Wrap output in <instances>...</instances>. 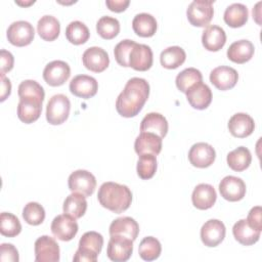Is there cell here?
Instances as JSON below:
<instances>
[{"label": "cell", "instance_id": "5b68a950", "mask_svg": "<svg viewBox=\"0 0 262 262\" xmlns=\"http://www.w3.org/2000/svg\"><path fill=\"white\" fill-rule=\"evenodd\" d=\"M70 110V99L64 94H55L47 102L46 120L51 125H60L68 119Z\"/></svg>", "mask_w": 262, "mask_h": 262}, {"label": "cell", "instance_id": "484cf974", "mask_svg": "<svg viewBox=\"0 0 262 262\" xmlns=\"http://www.w3.org/2000/svg\"><path fill=\"white\" fill-rule=\"evenodd\" d=\"M254 45L251 41L243 39L233 42L227 49V57L235 63H245L254 55Z\"/></svg>", "mask_w": 262, "mask_h": 262}, {"label": "cell", "instance_id": "d6a6232c", "mask_svg": "<svg viewBox=\"0 0 262 262\" xmlns=\"http://www.w3.org/2000/svg\"><path fill=\"white\" fill-rule=\"evenodd\" d=\"M186 58V53L180 46H170L164 49L160 55L161 64L169 70L177 69Z\"/></svg>", "mask_w": 262, "mask_h": 262}, {"label": "cell", "instance_id": "d590c367", "mask_svg": "<svg viewBox=\"0 0 262 262\" xmlns=\"http://www.w3.org/2000/svg\"><path fill=\"white\" fill-rule=\"evenodd\" d=\"M161 243L154 236L144 237L138 247V254L144 261H154L158 259L161 255Z\"/></svg>", "mask_w": 262, "mask_h": 262}, {"label": "cell", "instance_id": "cb8c5ba5", "mask_svg": "<svg viewBox=\"0 0 262 262\" xmlns=\"http://www.w3.org/2000/svg\"><path fill=\"white\" fill-rule=\"evenodd\" d=\"M108 231L110 235L125 236L134 242L139 233V225L131 217H119L111 223Z\"/></svg>", "mask_w": 262, "mask_h": 262}, {"label": "cell", "instance_id": "ac0fdd59", "mask_svg": "<svg viewBox=\"0 0 262 262\" xmlns=\"http://www.w3.org/2000/svg\"><path fill=\"white\" fill-rule=\"evenodd\" d=\"M152 60V51L150 47L145 44L135 43L129 55V67L136 71L144 72L150 69Z\"/></svg>", "mask_w": 262, "mask_h": 262}, {"label": "cell", "instance_id": "f907efd6", "mask_svg": "<svg viewBox=\"0 0 262 262\" xmlns=\"http://www.w3.org/2000/svg\"><path fill=\"white\" fill-rule=\"evenodd\" d=\"M35 1L33 0V1H29V2H20V1H15V3L16 4H18V5H23V6H28V5H31V4H33Z\"/></svg>", "mask_w": 262, "mask_h": 262}, {"label": "cell", "instance_id": "6da1fadb", "mask_svg": "<svg viewBox=\"0 0 262 262\" xmlns=\"http://www.w3.org/2000/svg\"><path fill=\"white\" fill-rule=\"evenodd\" d=\"M149 95V84L142 78H131L116 100V110L125 118L135 117L142 110Z\"/></svg>", "mask_w": 262, "mask_h": 262}, {"label": "cell", "instance_id": "83f0119b", "mask_svg": "<svg viewBox=\"0 0 262 262\" xmlns=\"http://www.w3.org/2000/svg\"><path fill=\"white\" fill-rule=\"evenodd\" d=\"M232 233L239 244L244 246H251L259 241L261 231L252 228L246 219H241L234 223Z\"/></svg>", "mask_w": 262, "mask_h": 262}, {"label": "cell", "instance_id": "277c9868", "mask_svg": "<svg viewBox=\"0 0 262 262\" xmlns=\"http://www.w3.org/2000/svg\"><path fill=\"white\" fill-rule=\"evenodd\" d=\"M214 1L193 0L186 9L188 21L194 27H207L214 15Z\"/></svg>", "mask_w": 262, "mask_h": 262}, {"label": "cell", "instance_id": "9a60e30c", "mask_svg": "<svg viewBox=\"0 0 262 262\" xmlns=\"http://www.w3.org/2000/svg\"><path fill=\"white\" fill-rule=\"evenodd\" d=\"M82 61L84 67L94 73L103 72L110 64V57L107 52L101 47L93 46L87 48L83 55Z\"/></svg>", "mask_w": 262, "mask_h": 262}, {"label": "cell", "instance_id": "d6986e66", "mask_svg": "<svg viewBox=\"0 0 262 262\" xmlns=\"http://www.w3.org/2000/svg\"><path fill=\"white\" fill-rule=\"evenodd\" d=\"M185 94L188 103L196 110L207 108L212 101V91L210 87L203 82L191 86Z\"/></svg>", "mask_w": 262, "mask_h": 262}, {"label": "cell", "instance_id": "681fc988", "mask_svg": "<svg viewBox=\"0 0 262 262\" xmlns=\"http://www.w3.org/2000/svg\"><path fill=\"white\" fill-rule=\"evenodd\" d=\"M260 5H261V2H258L256 4V6L253 8V18H255V20L258 25H261V21H260L261 13H260V8H259Z\"/></svg>", "mask_w": 262, "mask_h": 262}, {"label": "cell", "instance_id": "44dd1931", "mask_svg": "<svg viewBox=\"0 0 262 262\" xmlns=\"http://www.w3.org/2000/svg\"><path fill=\"white\" fill-rule=\"evenodd\" d=\"M255 123L251 116L245 113L234 114L228 121V130L232 136L245 138L253 133Z\"/></svg>", "mask_w": 262, "mask_h": 262}, {"label": "cell", "instance_id": "7a4b0ae2", "mask_svg": "<svg viewBox=\"0 0 262 262\" xmlns=\"http://www.w3.org/2000/svg\"><path fill=\"white\" fill-rule=\"evenodd\" d=\"M97 199L103 208L120 214L130 207L132 192L127 185L107 181L100 185Z\"/></svg>", "mask_w": 262, "mask_h": 262}, {"label": "cell", "instance_id": "f1b7e54d", "mask_svg": "<svg viewBox=\"0 0 262 262\" xmlns=\"http://www.w3.org/2000/svg\"><path fill=\"white\" fill-rule=\"evenodd\" d=\"M132 28L136 35L147 38L155 35L158 24L155 16L146 12H141L134 16L132 20Z\"/></svg>", "mask_w": 262, "mask_h": 262}, {"label": "cell", "instance_id": "ee69618b", "mask_svg": "<svg viewBox=\"0 0 262 262\" xmlns=\"http://www.w3.org/2000/svg\"><path fill=\"white\" fill-rule=\"evenodd\" d=\"M0 260L2 262L11 261L17 262L19 260L17 249L11 244H1L0 246Z\"/></svg>", "mask_w": 262, "mask_h": 262}, {"label": "cell", "instance_id": "60d3db41", "mask_svg": "<svg viewBox=\"0 0 262 262\" xmlns=\"http://www.w3.org/2000/svg\"><path fill=\"white\" fill-rule=\"evenodd\" d=\"M23 218L30 225H39L45 219V210L39 203L30 202L23 210Z\"/></svg>", "mask_w": 262, "mask_h": 262}, {"label": "cell", "instance_id": "bcb514c9", "mask_svg": "<svg viewBox=\"0 0 262 262\" xmlns=\"http://www.w3.org/2000/svg\"><path fill=\"white\" fill-rule=\"evenodd\" d=\"M13 63H14L13 55L9 51H7L5 49H1V51H0V64H1L0 74H5V73L11 71L13 68Z\"/></svg>", "mask_w": 262, "mask_h": 262}, {"label": "cell", "instance_id": "8992f818", "mask_svg": "<svg viewBox=\"0 0 262 262\" xmlns=\"http://www.w3.org/2000/svg\"><path fill=\"white\" fill-rule=\"evenodd\" d=\"M69 188L72 192H79L85 196H90L96 187L95 176L87 170H76L68 179Z\"/></svg>", "mask_w": 262, "mask_h": 262}, {"label": "cell", "instance_id": "7402d4cb", "mask_svg": "<svg viewBox=\"0 0 262 262\" xmlns=\"http://www.w3.org/2000/svg\"><path fill=\"white\" fill-rule=\"evenodd\" d=\"M134 149L137 155L152 154L157 156L162 150V137L152 132H140L135 139Z\"/></svg>", "mask_w": 262, "mask_h": 262}, {"label": "cell", "instance_id": "8fae6325", "mask_svg": "<svg viewBox=\"0 0 262 262\" xmlns=\"http://www.w3.org/2000/svg\"><path fill=\"white\" fill-rule=\"evenodd\" d=\"M71 76L70 66L63 60H53L46 64L43 71L44 81L53 87L64 84Z\"/></svg>", "mask_w": 262, "mask_h": 262}, {"label": "cell", "instance_id": "ab89813d", "mask_svg": "<svg viewBox=\"0 0 262 262\" xmlns=\"http://www.w3.org/2000/svg\"><path fill=\"white\" fill-rule=\"evenodd\" d=\"M157 158L152 154L139 155L137 161V174L141 179H150L157 171Z\"/></svg>", "mask_w": 262, "mask_h": 262}, {"label": "cell", "instance_id": "9c48e42d", "mask_svg": "<svg viewBox=\"0 0 262 262\" xmlns=\"http://www.w3.org/2000/svg\"><path fill=\"white\" fill-rule=\"evenodd\" d=\"M79 229L76 219L69 214L57 215L51 223V231L55 237L62 242H69L75 237Z\"/></svg>", "mask_w": 262, "mask_h": 262}, {"label": "cell", "instance_id": "3957f363", "mask_svg": "<svg viewBox=\"0 0 262 262\" xmlns=\"http://www.w3.org/2000/svg\"><path fill=\"white\" fill-rule=\"evenodd\" d=\"M102 246L103 237L100 233L96 231H87L81 236L79 241V248L76 251L73 260L75 262H95L101 252Z\"/></svg>", "mask_w": 262, "mask_h": 262}, {"label": "cell", "instance_id": "52a82bcc", "mask_svg": "<svg viewBox=\"0 0 262 262\" xmlns=\"http://www.w3.org/2000/svg\"><path fill=\"white\" fill-rule=\"evenodd\" d=\"M6 36L8 41L17 47L31 44L35 37L34 27L27 20L13 21L7 29Z\"/></svg>", "mask_w": 262, "mask_h": 262}, {"label": "cell", "instance_id": "d4e9b609", "mask_svg": "<svg viewBox=\"0 0 262 262\" xmlns=\"http://www.w3.org/2000/svg\"><path fill=\"white\" fill-rule=\"evenodd\" d=\"M226 42V34L224 30L216 25L207 26L202 35V43L205 49L209 51L220 50Z\"/></svg>", "mask_w": 262, "mask_h": 262}, {"label": "cell", "instance_id": "30bf717a", "mask_svg": "<svg viewBox=\"0 0 262 262\" xmlns=\"http://www.w3.org/2000/svg\"><path fill=\"white\" fill-rule=\"evenodd\" d=\"M35 260L37 262L59 261V246L49 235H42L35 242Z\"/></svg>", "mask_w": 262, "mask_h": 262}, {"label": "cell", "instance_id": "603a6c76", "mask_svg": "<svg viewBox=\"0 0 262 262\" xmlns=\"http://www.w3.org/2000/svg\"><path fill=\"white\" fill-rule=\"evenodd\" d=\"M217 199L215 188L208 183L198 184L191 194L192 205L200 210H207L213 207Z\"/></svg>", "mask_w": 262, "mask_h": 262}, {"label": "cell", "instance_id": "4316f807", "mask_svg": "<svg viewBox=\"0 0 262 262\" xmlns=\"http://www.w3.org/2000/svg\"><path fill=\"white\" fill-rule=\"evenodd\" d=\"M140 132H152L164 138L168 132L167 119L159 113H149L141 121Z\"/></svg>", "mask_w": 262, "mask_h": 262}, {"label": "cell", "instance_id": "c3c4849f", "mask_svg": "<svg viewBox=\"0 0 262 262\" xmlns=\"http://www.w3.org/2000/svg\"><path fill=\"white\" fill-rule=\"evenodd\" d=\"M1 77V96L0 100L4 101L11 93V83L8 78L5 77V74H0Z\"/></svg>", "mask_w": 262, "mask_h": 262}, {"label": "cell", "instance_id": "74e56055", "mask_svg": "<svg viewBox=\"0 0 262 262\" xmlns=\"http://www.w3.org/2000/svg\"><path fill=\"white\" fill-rule=\"evenodd\" d=\"M96 31L103 39L111 40L120 32V23L113 16H101L96 23Z\"/></svg>", "mask_w": 262, "mask_h": 262}, {"label": "cell", "instance_id": "ba28073f", "mask_svg": "<svg viewBox=\"0 0 262 262\" xmlns=\"http://www.w3.org/2000/svg\"><path fill=\"white\" fill-rule=\"evenodd\" d=\"M133 252V241L121 235H111L107 244V257L115 262L129 260Z\"/></svg>", "mask_w": 262, "mask_h": 262}, {"label": "cell", "instance_id": "4dcf8cb0", "mask_svg": "<svg viewBox=\"0 0 262 262\" xmlns=\"http://www.w3.org/2000/svg\"><path fill=\"white\" fill-rule=\"evenodd\" d=\"M37 31L43 40L50 42L58 37L60 32V24L53 15H43L38 20Z\"/></svg>", "mask_w": 262, "mask_h": 262}, {"label": "cell", "instance_id": "5bb4252c", "mask_svg": "<svg viewBox=\"0 0 262 262\" xmlns=\"http://www.w3.org/2000/svg\"><path fill=\"white\" fill-rule=\"evenodd\" d=\"M225 233L226 228L222 221L210 219L205 222L201 228V239L207 247H216L222 243Z\"/></svg>", "mask_w": 262, "mask_h": 262}, {"label": "cell", "instance_id": "e575fe53", "mask_svg": "<svg viewBox=\"0 0 262 262\" xmlns=\"http://www.w3.org/2000/svg\"><path fill=\"white\" fill-rule=\"evenodd\" d=\"M90 36L89 29L87 26L80 21L74 20L71 21L66 29V37L74 45H81L88 41Z\"/></svg>", "mask_w": 262, "mask_h": 262}, {"label": "cell", "instance_id": "2e32d148", "mask_svg": "<svg viewBox=\"0 0 262 262\" xmlns=\"http://www.w3.org/2000/svg\"><path fill=\"white\" fill-rule=\"evenodd\" d=\"M238 80L237 72L230 67L220 66L210 73V82L219 90L225 91L235 86Z\"/></svg>", "mask_w": 262, "mask_h": 262}, {"label": "cell", "instance_id": "8d00e7d4", "mask_svg": "<svg viewBox=\"0 0 262 262\" xmlns=\"http://www.w3.org/2000/svg\"><path fill=\"white\" fill-rule=\"evenodd\" d=\"M203 81L202 73L194 68H187L181 71L176 77V86L177 88L185 93L191 86Z\"/></svg>", "mask_w": 262, "mask_h": 262}, {"label": "cell", "instance_id": "f35d334b", "mask_svg": "<svg viewBox=\"0 0 262 262\" xmlns=\"http://www.w3.org/2000/svg\"><path fill=\"white\" fill-rule=\"evenodd\" d=\"M21 231V224L18 218L7 212H2L0 215V232L4 236L13 237Z\"/></svg>", "mask_w": 262, "mask_h": 262}, {"label": "cell", "instance_id": "f546056e", "mask_svg": "<svg viewBox=\"0 0 262 262\" xmlns=\"http://www.w3.org/2000/svg\"><path fill=\"white\" fill-rule=\"evenodd\" d=\"M249 16V11L246 5L242 3H232L226 7L224 11V21L231 28L243 27Z\"/></svg>", "mask_w": 262, "mask_h": 262}, {"label": "cell", "instance_id": "ffe728a7", "mask_svg": "<svg viewBox=\"0 0 262 262\" xmlns=\"http://www.w3.org/2000/svg\"><path fill=\"white\" fill-rule=\"evenodd\" d=\"M42 102L37 98L20 97L17 104L18 119L26 124L37 121L42 112Z\"/></svg>", "mask_w": 262, "mask_h": 262}, {"label": "cell", "instance_id": "836d02e7", "mask_svg": "<svg viewBox=\"0 0 262 262\" xmlns=\"http://www.w3.org/2000/svg\"><path fill=\"white\" fill-rule=\"evenodd\" d=\"M226 160L230 169L236 172H242L250 166L252 162V156L247 147L238 146L227 155Z\"/></svg>", "mask_w": 262, "mask_h": 262}, {"label": "cell", "instance_id": "7dc6e473", "mask_svg": "<svg viewBox=\"0 0 262 262\" xmlns=\"http://www.w3.org/2000/svg\"><path fill=\"white\" fill-rule=\"evenodd\" d=\"M130 4L129 0H106L105 5L107 8L114 12L124 11Z\"/></svg>", "mask_w": 262, "mask_h": 262}, {"label": "cell", "instance_id": "e0dca14e", "mask_svg": "<svg viewBox=\"0 0 262 262\" xmlns=\"http://www.w3.org/2000/svg\"><path fill=\"white\" fill-rule=\"evenodd\" d=\"M98 83L95 78L88 75H78L70 82V91L77 97L90 98L96 94Z\"/></svg>", "mask_w": 262, "mask_h": 262}, {"label": "cell", "instance_id": "4fadbf2b", "mask_svg": "<svg viewBox=\"0 0 262 262\" xmlns=\"http://www.w3.org/2000/svg\"><path fill=\"white\" fill-rule=\"evenodd\" d=\"M219 191L223 199L229 202H237L246 194V183L239 177L228 175L219 183Z\"/></svg>", "mask_w": 262, "mask_h": 262}, {"label": "cell", "instance_id": "7bdbcfd3", "mask_svg": "<svg viewBox=\"0 0 262 262\" xmlns=\"http://www.w3.org/2000/svg\"><path fill=\"white\" fill-rule=\"evenodd\" d=\"M135 41L133 40H129V39H125L120 41L114 49V54H115V58L117 60V62L122 66V67H129V55L130 52L133 48V46L135 45Z\"/></svg>", "mask_w": 262, "mask_h": 262}, {"label": "cell", "instance_id": "b9f144b4", "mask_svg": "<svg viewBox=\"0 0 262 262\" xmlns=\"http://www.w3.org/2000/svg\"><path fill=\"white\" fill-rule=\"evenodd\" d=\"M18 96L37 98L41 101L44 100L45 92L43 87L35 80H25L18 85Z\"/></svg>", "mask_w": 262, "mask_h": 262}, {"label": "cell", "instance_id": "1f68e13d", "mask_svg": "<svg viewBox=\"0 0 262 262\" xmlns=\"http://www.w3.org/2000/svg\"><path fill=\"white\" fill-rule=\"evenodd\" d=\"M62 210L66 214H69L75 219L81 218L87 210V201L85 195L79 192H72L66 198Z\"/></svg>", "mask_w": 262, "mask_h": 262}, {"label": "cell", "instance_id": "7c38bea8", "mask_svg": "<svg viewBox=\"0 0 262 262\" xmlns=\"http://www.w3.org/2000/svg\"><path fill=\"white\" fill-rule=\"evenodd\" d=\"M216 158L214 147L207 142L194 143L188 151L190 164L196 168H207L211 166Z\"/></svg>", "mask_w": 262, "mask_h": 262}, {"label": "cell", "instance_id": "f6af8a7d", "mask_svg": "<svg viewBox=\"0 0 262 262\" xmlns=\"http://www.w3.org/2000/svg\"><path fill=\"white\" fill-rule=\"evenodd\" d=\"M261 207L260 206H256V207H253L249 214H248V218L246 219L248 224L258 230V231H261L262 230V218H261Z\"/></svg>", "mask_w": 262, "mask_h": 262}]
</instances>
